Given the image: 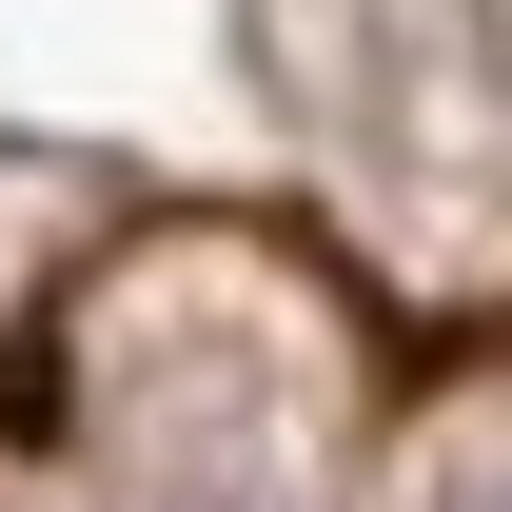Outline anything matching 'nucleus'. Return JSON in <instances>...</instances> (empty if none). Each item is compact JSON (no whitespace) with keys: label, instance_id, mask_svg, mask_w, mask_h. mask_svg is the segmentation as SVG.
Instances as JSON below:
<instances>
[{"label":"nucleus","instance_id":"obj_1","mask_svg":"<svg viewBox=\"0 0 512 512\" xmlns=\"http://www.w3.org/2000/svg\"><path fill=\"white\" fill-rule=\"evenodd\" d=\"M119 512H296V493H276V473H138Z\"/></svg>","mask_w":512,"mask_h":512},{"label":"nucleus","instance_id":"obj_2","mask_svg":"<svg viewBox=\"0 0 512 512\" xmlns=\"http://www.w3.org/2000/svg\"><path fill=\"white\" fill-rule=\"evenodd\" d=\"M473 512H512V493H473Z\"/></svg>","mask_w":512,"mask_h":512}]
</instances>
